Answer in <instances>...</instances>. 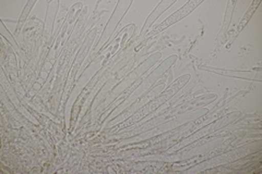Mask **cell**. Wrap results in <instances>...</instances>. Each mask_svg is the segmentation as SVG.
<instances>
[{
    "instance_id": "1",
    "label": "cell",
    "mask_w": 262,
    "mask_h": 174,
    "mask_svg": "<svg viewBox=\"0 0 262 174\" xmlns=\"http://www.w3.org/2000/svg\"><path fill=\"white\" fill-rule=\"evenodd\" d=\"M199 4H200V2H190V3H188L184 8H182V9H179L176 13H174L173 15H170L166 21H164L162 24H160V26L157 29H155L152 33H150V36L155 35L158 32H161L164 29H166L169 26H171V24H174L175 22L179 21L180 19L184 18V16H186L188 13H190Z\"/></svg>"
}]
</instances>
